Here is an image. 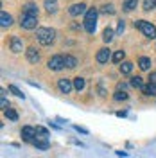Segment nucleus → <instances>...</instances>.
<instances>
[{
    "instance_id": "obj_1",
    "label": "nucleus",
    "mask_w": 156,
    "mask_h": 158,
    "mask_svg": "<svg viewBox=\"0 0 156 158\" xmlns=\"http://www.w3.org/2000/svg\"><path fill=\"white\" fill-rule=\"evenodd\" d=\"M36 38L41 45H50L56 38V31L50 27H39V29H36Z\"/></svg>"
},
{
    "instance_id": "obj_2",
    "label": "nucleus",
    "mask_w": 156,
    "mask_h": 158,
    "mask_svg": "<svg viewBox=\"0 0 156 158\" xmlns=\"http://www.w3.org/2000/svg\"><path fill=\"white\" fill-rule=\"evenodd\" d=\"M97 9L95 7H92V9L86 11V15H84V29L86 32H95V25H97Z\"/></svg>"
},
{
    "instance_id": "obj_3",
    "label": "nucleus",
    "mask_w": 156,
    "mask_h": 158,
    "mask_svg": "<svg viewBox=\"0 0 156 158\" xmlns=\"http://www.w3.org/2000/svg\"><path fill=\"white\" fill-rule=\"evenodd\" d=\"M135 27L137 29L142 31V34L146 36V38H156V27L151 23V22H146V20H137L135 22Z\"/></svg>"
},
{
    "instance_id": "obj_4",
    "label": "nucleus",
    "mask_w": 156,
    "mask_h": 158,
    "mask_svg": "<svg viewBox=\"0 0 156 158\" xmlns=\"http://www.w3.org/2000/svg\"><path fill=\"white\" fill-rule=\"evenodd\" d=\"M47 67L50 70H63L65 69V56H61V54H56V56H52L49 59V63H47Z\"/></svg>"
},
{
    "instance_id": "obj_5",
    "label": "nucleus",
    "mask_w": 156,
    "mask_h": 158,
    "mask_svg": "<svg viewBox=\"0 0 156 158\" xmlns=\"http://www.w3.org/2000/svg\"><path fill=\"white\" fill-rule=\"evenodd\" d=\"M20 25H22L23 29H36V25H38V16L22 15V16H20Z\"/></svg>"
},
{
    "instance_id": "obj_6",
    "label": "nucleus",
    "mask_w": 156,
    "mask_h": 158,
    "mask_svg": "<svg viewBox=\"0 0 156 158\" xmlns=\"http://www.w3.org/2000/svg\"><path fill=\"white\" fill-rule=\"evenodd\" d=\"M86 4H84V2H79V4H72V6H70L68 7V13L70 15H72V16H79V15H83V13H84V15H86Z\"/></svg>"
},
{
    "instance_id": "obj_7",
    "label": "nucleus",
    "mask_w": 156,
    "mask_h": 158,
    "mask_svg": "<svg viewBox=\"0 0 156 158\" xmlns=\"http://www.w3.org/2000/svg\"><path fill=\"white\" fill-rule=\"evenodd\" d=\"M58 88H59L61 94H70V92L74 90V83H72L70 79L63 77V79H59L58 81Z\"/></svg>"
},
{
    "instance_id": "obj_8",
    "label": "nucleus",
    "mask_w": 156,
    "mask_h": 158,
    "mask_svg": "<svg viewBox=\"0 0 156 158\" xmlns=\"http://www.w3.org/2000/svg\"><path fill=\"white\" fill-rule=\"evenodd\" d=\"M34 137H36V129L32 126H23L22 128V138L25 142H34Z\"/></svg>"
},
{
    "instance_id": "obj_9",
    "label": "nucleus",
    "mask_w": 156,
    "mask_h": 158,
    "mask_svg": "<svg viewBox=\"0 0 156 158\" xmlns=\"http://www.w3.org/2000/svg\"><path fill=\"white\" fill-rule=\"evenodd\" d=\"M9 49L13 50L14 54H18V52L23 50V41H22L18 36H13V38L9 40Z\"/></svg>"
},
{
    "instance_id": "obj_10",
    "label": "nucleus",
    "mask_w": 156,
    "mask_h": 158,
    "mask_svg": "<svg viewBox=\"0 0 156 158\" xmlns=\"http://www.w3.org/2000/svg\"><path fill=\"white\" fill-rule=\"evenodd\" d=\"M111 58H113V56H111V50L108 49V47L99 49V52H97V61L99 63H108Z\"/></svg>"
},
{
    "instance_id": "obj_11",
    "label": "nucleus",
    "mask_w": 156,
    "mask_h": 158,
    "mask_svg": "<svg viewBox=\"0 0 156 158\" xmlns=\"http://www.w3.org/2000/svg\"><path fill=\"white\" fill-rule=\"evenodd\" d=\"M25 54H27V61L29 63H38L39 61V52L34 47H29V49L25 50Z\"/></svg>"
},
{
    "instance_id": "obj_12",
    "label": "nucleus",
    "mask_w": 156,
    "mask_h": 158,
    "mask_svg": "<svg viewBox=\"0 0 156 158\" xmlns=\"http://www.w3.org/2000/svg\"><path fill=\"white\" fill-rule=\"evenodd\" d=\"M32 144H34V148L36 149H41V151H45V149H49V142H47V140H45V137H36L34 138V142H32Z\"/></svg>"
},
{
    "instance_id": "obj_13",
    "label": "nucleus",
    "mask_w": 156,
    "mask_h": 158,
    "mask_svg": "<svg viewBox=\"0 0 156 158\" xmlns=\"http://www.w3.org/2000/svg\"><path fill=\"white\" fill-rule=\"evenodd\" d=\"M23 15H29V16H38V7H36V4H25L23 6Z\"/></svg>"
},
{
    "instance_id": "obj_14",
    "label": "nucleus",
    "mask_w": 156,
    "mask_h": 158,
    "mask_svg": "<svg viewBox=\"0 0 156 158\" xmlns=\"http://www.w3.org/2000/svg\"><path fill=\"white\" fill-rule=\"evenodd\" d=\"M11 23H13V16L7 15L6 11H2V13H0V25H2V27H9Z\"/></svg>"
},
{
    "instance_id": "obj_15",
    "label": "nucleus",
    "mask_w": 156,
    "mask_h": 158,
    "mask_svg": "<svg viewBox=\"0 0 156 158\" xmlns=\"http://www.w3.org/2000/svg\"><path fill=\"white\" fill-rule=\"evenodd\" d=\"M65 67H67V69H76V67H77V58L67 54V56H65Z\"/></svg>"
},
{
    "instance_id": "obj_16",
    "label": "nucleus",
    "mask_w": 156,
    "mask_h": 158,
    "mask_svg": "<svg viewBox=\"0 0 156 158\" xmlns=\"http://www.w3.org/2000/svg\"><path fill=\"white\" fill-rule=\"evenodd\" d=\"M45 9H47V13H56L58 11V0H45Z\"/></svg>"
},
{
    "instance_id": "obj_17",
    "label": "nucleus",
    "mask_w": 156,
    "mask_h": 158,
    "mask_svg": "<svg viewBox=\"0 0 156 158\" xmlns=\"http://www.w3.org/2000/svg\"><path fill=\"white\" fill-rule=\"evenodd\" d=\"M129 85H131V86H133V88H144V81H142V77H140V76H133V77H131V81H129Z\"/></svg>"
},
{
    "instance_id": "obj_18",
    "label": "nucleus",
    "mask_w": 156,
    "mask_h": 158,
    "mask_svg": "<svg viewBox=\"0 0 156 158\" xmlns=\"http://www.w3.org/2000/svg\"><path fill=\"white\" fill-rule=\"evenodd\" d=\"M124 58H126V52L124 50H115L113 52V63H124Z\"/></svg>"
},
{
    "instance_id": "obj_19",
    "label": "nucleus",
    "mask_w": 156,
    "mask_h": 158,
    "mask_svg": "<svg viewBox=\"0 0 156 158\" xmlns=\"http://www.w3.org/2000/svg\"><path fill=\"white\" fill-rule=\"evenodd\" d=\"M138 67H140L142 70H149L151 69V59L146 58V56H142V58L138 59Z\"/></svg>"
},
{
    "instance_id": "obj_20",
    "label": "nucleus",
    "mask_w": 156,
    "mask_h": 158,
    "mask_svg": "<svg viewBox=\"0 0 156 158\" xmlns=\"http://www.w3.org/2000/svg\"><path fill=\"white\" fill-rule=\"evenodd\" d=\"M113 36H115V32H113V29H109V27H106V29H104V32H102V40H104L106 43H109V41L113 40Z\"/></svg>"
},
{
    "instance_id": "obj_21",
    "label": "nucleus",
    "mask_w": 156,
    "mask_h": 158,
    "mask_svg": "<svg viewBox=\"0 0 156 158\" xmlns=\"http://www.w3.org/2000/svg\"><path fill=\"white\" fill-rule=\"evenodd\" d=\"M142 92H144L146 95H153V97H156V85H151V83H149L147 86L142 88Z\"/></svg>"
},
{
    "instance_id": "obj_22",
    "label": "nucleus",
    "mask_w": 156,
    "mask_h": 158,
    "mask_svg": "<svg viewBox=\"0 0 156 158\" xmlns=\"http://www.w3.org/2000/svg\"><path fill=\"white\" fill-rule=\"evenodd\" d=\"M137 4H138V0H124V11H133L135 7H137Z\"/></svg>"
},
{
    "instance_id": "obj_23",
    "label": "nucleus",
    "mask_w": 156,
    "mask_h": 158,
    "mask_svg": "<svg viewBox=\"0 0 156 158\" xmlns=\"http://www.w3.org/2000/svg\"><path fill=\"white\" fill-rule=\"evenodd\" d=\"M131 70H133V63H131V61H124V63L120 65V72H122V74H131Z\"/></svg>"
},
{
    "instance_id": "obj_24",
    "label": "nucleus",
    "mask_w": 156,
    "mask_h": 158,
    "mask_svg": "<svg viewBox=\"0 0 156 158\" xmlns=\"http://www.w3.org/2000/svg\"><path fill=\"white\" fill-rule=\"evenodd\" d=\"M4 113H6V117L9 118V120H13V122H16V120H18V113H16L13 108H7Z\"/></svg>"
},
{
    "instance_id": "obj_25",
    "label": "nucleus",
    "mask_w": 156,
    "mask_h": 158,
    "mask_svg": "<svg viewBox=\"0 0 156 158\" xmlns=\"http://www.w3.org/2000/svg\"><path fill=\"white\" fill-rule=\"evenodd\" d=\"M84 85H86V81H84L83 77H76V79H74V88L79 90V92L84 88Z\"/></svg>"
},
{
    "instance_id": "obj_26",
    "label": "nucleus",
    "mask_w": 156,
    "mask_h": 158,
    "mask_svg": "<svg viewBox=\"0 0 156 158\" xmlns=\"http://www.w3.org/2000/svg\"><path fill=\"white\" fill-rule=\"evenodd\" d=\"M101 11H102L104 15H115V6H113V4H104Z\"/></svg>"
},
{
    "instance_id": "obj_27",
    "label": "nucleus",
    "mask_w": 156,
    "mask_h": 158,
    "mask_svg": "<svg viewBox=\"0 0 156 158\" xmlns=\"http://www.w3.org/2000/svg\"><path fill=\"white\" fill-rule=\"evenodd\" d=\"M156 7V0H144V9L146 11H153Z\"/></svg>"
},
{
    "instance_id": "obj_28",
    "label": "nucleus",
    "mask_w": 156,
    "mask_h": 158,
    "mask_svg": "<svg viewBox=\"0 0 156 158\" xmlns=\"http://www.w3.org/2000/svg\"><path fill=\"white\" fill-rule=\"evenodd\" d=\"M36 135H39V137H45L47 138V135H49V131H47V128H43V126H36Z\"/></svg>"
},
{
    "instance_id": "obj_29",
    "label": "nucleus",
    "mask_w": 156,
    "mask_h": 158,
    "mask_svg": "<svg viewBox=\"0 0 156 158\" xmlns=\"http://www.w3.org/2000/svg\"><path fill=\"white\" fill-rule=\"evenodd\" d=\"M127 97H129V95H127L126 92H120V90H118L117 94L113 95V99H115V101H126Z\"/></svg>"
},
{
    "instance_id": "obj_30",
    "label": "nucleus",
    "mask_w": 156,
    "mask_h": 158,
    "mask_svg": "<svg viewBox=\"0 0 156 158\" xmlns=\"http://www.w3.org/2000/svg\"><path fill=\"white\" fill-rule=\"evenodd\" d=\"M9 92H13L16 97H22V99H23V94H22V92H20V88H18V86H14V85H9Z\"/></svg>"
},
{
    "instance_id": "obj_31",
    "label": "nucleus",
    "mask_w": 156,
    "mask_h": 158,
    "mask_svg": "<svg viewBox=\"0 0 156 158\" xmlns=\"http://www.w3.org/2000/svg\"><path fill=\"white\" fill-rule=\"evenodd\" d=\"M124 29H126V22H124V20H120V22H118V25H117V34H122Z\"/></svg>"
},
{
    "instance_id": "obj_32",
    "label": "nucleus",
    "mask_w": 156,
    "mask_h": 158,
    "mask_svg": "<svg viewBox=\"0 0 156 158\" xmlns=\"http://www.w3.org/2000/svg\"><path fill=\"white\" fill-rule=\"evenodd\" d=\"M149 83H151V85H156V72H151V76H149Z\"/></svg>"
},
{
    "instance_id": "obj_33",
    "label": "nucleus",
    "mask_w": 156,
    "mask_h": 158,
    "mask_svg": "<svg viewBox=\"0 0 156 158\" xmlns=\"http://www.w3.org/2000/svg\"><path fill=\"white\" fill-rule=\"evenodd\" d=\"M74 128L77 129L79 133H84V135H86V133H88V129H84V128H81V126H74Z\"/></svg>"
}]
</instances>
